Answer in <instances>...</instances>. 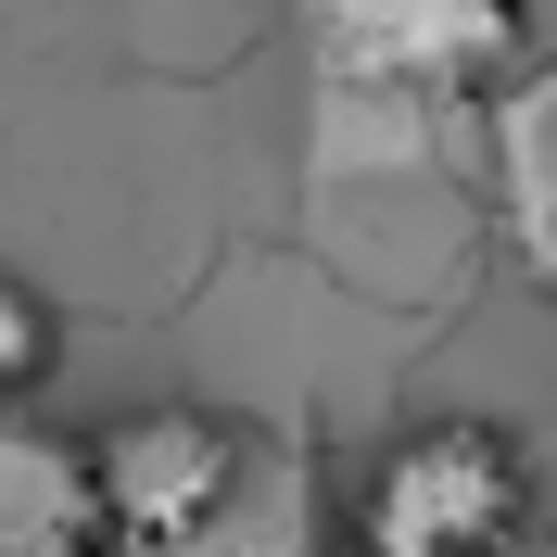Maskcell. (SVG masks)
I'll list each match as a JSON object with an SVG mask.
<instances>
[{"label": "cell", "mask_w": 557, "mask_h": 557, "mask_svg": "<svg viewBox=\"0 0 557 557\" xmlns=\"http://www.w3.org/2000/svg\"><path fill=\"white\" fill-rule=\"evenodd\" d=\"M520 507H532L520 444L482 431V418H444V431H418V444H393L381 469H368L355 545L368 557H494L520 532Z\"/></svg>", "instance_id": "1"}, {"label": "cell", "mask_w": 557, "mask_h": 557, "mask_svg": "<svg viewBox=\"0 0 557 557\" xmlns=\"http://www.w3.org/2000/svg\"><path fill=\"white\" fill-rule=\"evenodd\" d=\"M242 482V444L215 431L203 406H139L89 444V494H102V545H190V532L228 507Z\"/></svg>", "instance_id": "2"}, {"label": "cell", "mask_w": 557, "mask_h": 557, "mask_svg": "<svg viewBox=\"0 0 557 557\" xmlns=\"http://www.w3.org/2000/svg\"><path fill=\"white\" fill-rule=\"evenodd\" d=\"M13 532H102V494H89V444H51L0 406V545Z\"/></svg>", "instance_id": "3"}, {"label": "cell", "mask_w": 557, "mask_h": 557, "mask_svg": "<svg viewBox=\"0 0 557 557\" xmlns=\"http://www.w3.org/2000/svg\"><path fill=\"white\" fill-rule=\"evenodd\" d=\"M38 381H51V305H38L26 278H0V406L38 393Z\"/></svg>", "instance_id": "4"}, {"label": "cell", "mask_w": 557, "mask_h": 557, "mask_svg": "<svg viewBox=\"0 0 557 557\" xmlns=\"http://www.w3.org/2000/svg\"><path fill=\"white\" fill-rule=\"evenodd\" d=\"M0 557H102V532H13Z\"/></svg>", "instance_id": "5"}]
</instances>
